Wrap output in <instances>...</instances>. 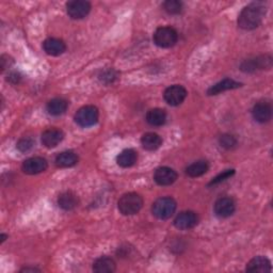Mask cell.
Returning a JSON list of instances; mask_svg holds the SVG:
<instances>
[{
  "mask_svg": "<svg viewBox=\"0 0 273 273\" xmlns=\"http://www.w3.org/2000/svg\"><path fill=\"white\" fill-rule=\"evenodd\" d=\"M266 15V6L263 3H253L242 9L238 17V26L243 30L257 28Z\"/></svg>",
  "mask_w": 273,
  "mask_h": 273,
  "instance_id": "obj_1",
  "label": "cell"
},
{
  "mask_svg": "<svg viewBox=\"0 0 273 273\" xmlns=\"http://www.w3.org/2000/svg\"><path fill=\"white\" fill-rule=\"evenodd\" d=\"M143 206V199L134 192L125 193L118 202V207L122 214L132 215L138 213Z\"/></svg>",
  "mask_w": 273,
  "mask_h": 273,
  "instance_id": "obj_2",
  "label": "cell"
},
{
  "mask_svg": "<svg viewBox=\"0 0 273 273\" xmlns=\"http://www.w3.org/2000/svg\"><path fill=\"white\" fill-rule=\"evenodd\" d=\"M176 210V202L172 198H160L155 201L152 206V212L156 218L167 220L173 215Z\"/></svg>",
  "mask_w": 273,
  "mask_h": 273,
  "instance_id": "obj_3",
  "label": "cell"
},
{
  "mask_svg": "<svg viewBox=\"0 0 273 273\" xmlns=\"http://www.w3.org/2000/svg\"><path fill=\"white\" fill-rule=\"evenodd\" d=\"M178 33L172 27H160L154 33V42L161 48L173 47L177 43Z\"/></svg>",
  "mask_w": 273,
  "mask_h": 273,
  "instance_id": "obj_4",
  "label": "cell"
},
{
  "mask_svg": "<svg viewBox=\"0 0 273 273\" xmlns=\"http://www.w3.org/2000/svg\"><path fill=\"white\" fill-rule=\"evenodd\" d=\"M99 112L94 106H85L79 109L75 115V122L80 127H91L98 122Z\"/></svg>",
  "mask_w": 273,
  "mask_h": 273,
  "instance_id": "obj_5",
  "label": "cell"
},
{
  "mask_svg": "<svg viewBox=\"0 0 273 273\" xmlns=\"http://www.w3.org/2000/svg\"><path fill=\"white\" fill-rule=\"evenodd\" d=\"M91 11V4L86 0H72L66 4V12L73 19H83Z\"/></svg>",
  "mask_w": 273,
  "mask_h": 273,
  "instance_id": "obj_6",
  "label": "cell"
},
{
  "mask_svg": "<svg viewBox=\"0 0 273 273\" xmlns=\"http://www.w3.org/2000/svg\"><path fill=\"white\" fill-rule=\"evenodd\" d=\"M165 100L167 101V104L170 106H179L180 104H183L184 100L187 97V90L179 85H174L169 87L163 94Z\"/></svg>",
  "mask_w": 273,
  "mask_h": 273,
  "instance_id": "obj_7",
  "label": "cell"
},
{
  "mask_svg": "<svg viewBox=\"0 0 273 273\" xmlns=\"http://www.w3.org/2000/svg\"><path fill=\"white\" fill-rule=\"evenodd\" d=\"M271 62H272V58L270 56H261V57H256V58H253V59L244 60L241 63L240 68H241V71L245 73H254L258 70L270 68Z\"/></svg>",
  "mask_w": 273,
  "mask_h": 273,
  "instance_id": "obj_8",
  "label": "cell"
},
{
  "mask_svg": "<svg viewBox=\"0 0 273 273\" xmlns=\"http://www.w3.org/2000/svg\"><path fill=\"white\" fill-rule=\"evenodd\" d=\"M47 160L43 157H31L22 162L21 169L24 173L29 175H37L47 169Z\"/></svg>",
  "mask_w": 273,
  "mask_h": 273,
  "instance_id": "obj_9",
  "label": "cell"
},
{
  "mask_svg": "<svg viewBox=\"0 0 273 273\" xmlns=\"http://www.w3.org/2000/svg\"><path fill=\"white\" fill-rule=\"evenodd\" d=\"M236 204L232 198H220L215 201L213 205V210L217 217L219 218H229L235 212Z\"/></svg>",
  "mask_w": 273,
  "mask_h": 273,
  "instance_id": "obj_10",
  "label": "cell"
},
{
  "mask_svg": "<svg viewBox=\"0 0 273 273\" xmlns=\"http://www.w3.org/2000/svg\"><path fill=\"white\" fill-rule=\"evenodd\" d=\"M177 179V173L173 169L168 167L158 168L155 171L154 180L159 186H171L173 185Z\"/></svg>",
  "mask_w": 273,
  "mask_h": 273,
  "instance_id": "obj_11",
  "label": "cell"
},
{
  "mask_svg": "<svg viewBox=\"0 0 273 273\" xmlns=\"http://www.w3.org/2000/svg\"><path fill=\"white\" fill-rule=\"evenodd\" d=\"M198 223L199 215L190 210L180 212L174 221V225L178 230H191L193 227H196Z\"/></svg>",
  "mask_w": 273,
  "mask_h": 273,
  "instance_id": "obj_12",
  "label": "cell"
},
{
  "mask_svg": "<svg viewBox=\"0 0 273 273\" xmlns=\"http://www.w3.org/2000/svg\"><path fill=\"white\" fill-rule=\"evenodd\" d=\"M252 116L258 123H267L272 118V106L266 100L258 101L252 109Z\"/></svg>",
  "mask_w": 273,
  "mask_h": 273,
  "instance_id": "obj_13",
  "label": "cell"
},
{
  "mask_svg": "<svg viewBox=\"0 0 273 273\" xmlns=\"http://www.w3.org/2000/svg\"><path fill=\"white\" fill-rule=\"evenodd\" d=\"M64 133L61 129L49 128L42 133V143L47 149H53L62 142Z\"/></svg>",
  "mask_w": 273,
  "mask_h": 273,
  "instance_id": "obj_14",
  "label": "cell"
},
{
  "mask_svg": "<svg viewBox=\"0 0 273 273\" xmlns=\"http://www.w3.org/2000/svg\"><path fill=\"white\" fill-rule=\"evenodd\" d=\"M43 48H44V51L46 52L47 54L53 56V57H58V56H60V54L65 52L66 45L60 39L49 38V39L44 41Z\"/></svg>",
  "mask_w": 273,
  "mask_h": 273,
  "instance_id": "obj_15",
  "label": "cell"
},
{
  "mask_svg": "<svg viewBox=\"0 0 273 273\" xmlns=\"http://www.w3.org/2000/svg\"><path fill=\"white\" fill-rule=\"evenodd\" d=\"M249 272H271V261L266 256H256L249 261L247 265Z\"/></svg>",
  "mask_w": 273,
  "mask_h": 273,
  "instance_id": "obj_16",
  "label": "cell"
},
{
  "mask_svg": "<svg viewBox=\"0 0 273 273\" xmlns=\"http://www.w3.org/2000/svg\"><path fill=\"white\" fill-rule=\"evenodd\" d=\"M239 87H241V84L235 81L234 79L225 78V79H223V80L219 81L218 84H215L214 86L210 87L207 91V93H208V95H217V94H220L222 92H225V91L238 89Z\"/></svg>",
  "mask_w": 273,
  "mask_h": 273,
  "instance_id": "obj_17",
  "label": "cell"
},
{
  "mask_svg": "<svg viewBox=\"0 0 273 273\" xmlns=\"http://www.w3.org/2000/svg\"><path fill=\"white\" fill-rule=\"evenodd\" d=\"M93 271L96 273H112L116 271V261L111 257L101 256L93 263Z\"/></svg>",
  "mask_w": 273,
  "mask_h": 273,
  "instance_id": "obj_18",
  "label": "cell"
},
{
  "mask_svg": "<svg viewBox=\"0 0 273 273\" xmlns=\"http://www.w3.org/2000/svg\"><path fill=\"white\" fill-rule=\"evenodd\" d=\"M141 144L146 151H156L162 144V139L161 137L155 133V132H147L144 133L141 138Z\"/></svg>",
  "mask_w": 273,
  "mask_h": 273,
  "instance_id": "obj_19",
  "label": "cell"
},
{
  "mask_svg": "<svg viewBox=\"0 0 273 273\" xmlns=\"http://www.w3.org/2000/svg\"><path fill=\"white\" fill-rule=\"evenodd\" d=\"M68 102L64 98H53L47 102L46 110L48 115L53 117H59L67 110Z\"/></svg>",
  "mask_w": 273,
  "mask_h": 273,
  "instance_id": "obj_20",
  "label": "cell"
},
{
  "mask_svg": "<svg viewBox=\"0 0 273 273\" xmlns=\"http://www.w3.org/2000/svg\"><path fill=\"white\" fill-rule=\"evenodd\" d=\"M78 203H79V200L77 196L72 191L63 192L58 199V205L63 210H66V211L75 209L78 206Z\"/></svg>",
  "mask_w": 273,
  "mask_h": 273,
  "instance_id": "obj_21",
  "label": "cell"
},
{
  "mask_svg": "<svg viewBox=\"0 0 273 273\" xmlns=\"http://www.w3.org/2000/svg\"><path fill=\"white\" fill-rule=\"evenodd\" d=\"M54 162L59 168H72L77 165L78 156L72 151H65L56 157Z\"/></svg>",
  "mask_w": 273,
  "mask_h": 273,
  "instance_id": "obj_22",
  "label": "cell"
},
{
  "mask_svg": "<svg viewBox=\"0 0 273 273\" xmlns=\"http://www.w3.org/2000/svg\"><path fill=\"white\" fill-rule=\"evenodd\" d=\"M137 160H138V154L132 149L122 151L117 157V162L122 168H130L137 162Z\"/></svg>",
  "mask_w": 273,
  "mask_h": 273,
  "instance_id": "obj_23",
  "label": "cell"
},
{
  "mask_svg": "<svg viewBox=\"0 0 273 273\" xmlns=\"http://www.w3.org/2000/svg\"><path fill=\"white\" fill-rule=\"evenodd\" d=\"M146 121L152 126H162L167 122V112L160 108L151 109L146 113Z\"/></svg>",
  "mask_w": 273,
  "mask_h": 273,
  "instance_id": "obj_24",
  "label": "cell"
},
{
  "mask_svg": "<svg viewBox=\"0 0 273 273\" xmlns=\"http://www.w3.org/2000/svg\"><path fill=\"white\" fill-rule=\"evenodd\" d=\"M208 169H209V166H208V162L206 160H198V161H195L187 167L186 173L188 176L193 177V178L200 177V176L206 173Z\"/></svg>",
  "mask_w": 273,
  "mask_h": 273,
  "instance_id": "obj_25",
  "label": "cell"
},
{
  "mask_svg": "<svg viewBox=\"0 0 273 273\" xmlns=\"http://www.w3.org/2000/svg\"><path fill=\"white\" fill-rule=\"evenodd\" d=\"M98 79L99 81L101 84L104 85H110V84H113L115 83L118 77H119V74L118 72L115 70V68L112 67H108V68H104V70H101L98 74Z\"/></svg>",
  "mask_w": 273,
  "mask_h": 273,
  "instance_id": "obj_26",
  "label": "cell"
},
{
  "mask_svg": "<svg viewBox=\"0 0 273 273\" xmlns=\"http://www.w3.org/2000/svg\"><path fill=\"white\" fill-rule=\"evenodd\" d=\"M163 10L170 15H177L180 14L183 11V3L178 0H167L162 5Z\"/></svg>",
  "mask_w": 273,
  "mask_h": 273,
  "instance_id": "obj_27",
  "label": "cell"
},
{
  "mask_svg": "<svg viewBox=\"0 0 273 273\" xmlns=\"http://www.w3.org/2000/svg\"><path fill=\"white\" fill-rule=\"evenodd\" d=\"M34 146V141L32 138H29V137H25V138L19 139V141L16 144L17 150L21 153H28L30 152Z\"/></svg>",
  "mask_w": 273,
  "mask_h": 273,
  "instance_id": "obj_28",
  "label": "cell"
},
{
  "mask_svg": "<svg viewBox=\"0 0 273 273\" xmlns=\"http://www.w3.org/2000/svg\"><path fill=\"white\" fill-rule=\"evenodd\" d=\"M219 142H220V145L222 147H224V149H226V150H231V149H233V147H235L237 145V139L235 138L234 135L229 134V133L222 134L220 137Z\"/></svg>",
  "mask_w": 273,
  "mask_h": 273,
  "instance_id": "obj_29",
  "label": "cell"
},
{
  "mask_svg": "<svg viewBox=\"0 0 273 273\" xmlns=\"http://www.w3.org/2000/svg\"><path fill=\"white\" fill-rule=\"evenodd\" d=\"M234 174H235V170H226V171H224V172H222L221 174H219L217 177H214L209 183V186L218 185V184L222 183V181L226 180L227 178L232 177Z\"/></svg>",
  "mask_w": 273,
  "mask_h": 273,
  "instance_id": "obj_30",
  "label": "cell"
},
{
  "mask_svg": "<svg viewBox=\"0 0 273 273\" xmlns=\"http://www.w3.org/2000/svg\"><path fill=\"white\" fill-rule=\"evenodd\" d=\"M20 79H21V76L19 73L17 72H12V73H10L7 77V81H9L10 84H12V85H16L20 81Z\"/></svg>",
  "mask_w": 273,
  "mask_h": 273,
  "instance_id": "obj_31",
  "label": "cell"
},
{
  "mask_svg": "<svg viewBox=\"0 0 273 273\" xmlns=\"http://www.w3.org/2000/svg\"><path fill=\"white\" fill-rule=\"evenodd\" d=\"M12 63H13V60H9L8 56H3L2 57V71H5L6 68H8Z\"/></svg>",
  "mask_w": 273,
  "mask_h": 273,
  "instance_id": "obj_32",
  "label": "cell"
},
{
  "mask_svg": "<svg viewBox=\"0 0 273 273\" xmlns=\"http://www.w3.org/2000/svg\"><path fill=\"white\" fill-rule=\"evenodd\" d=\"M36 272V271H40V269H37V268H30V267H27V268H24L21 269V272Z\"/></svg>",
  "mask_w": 273,
  "mask_h": 273,
  "instance_id": "obj_33",
  "label": "cell"
},
{
  "mask_svg": "<svg viewBox=\"0 0 273 273\" xmlns=\"http://www.w3.org/2000/svg\"><path fill=\"white\" fill-rule=\"evenodd\" d=\"M0 238H2V243H4L6 241V239L8 238V236L6 234H2L0 235Z\"/></svg>",
  "mask_w": 273,
  "mask_h": 273,
  "instance_id": "obj_34",
  "label": "cell"
}]
</instances>
